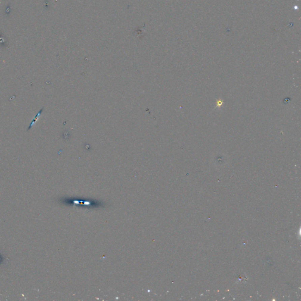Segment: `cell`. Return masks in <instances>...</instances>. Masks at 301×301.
<instances>
[{
	"label": "cell",
	"mask_w": 301,
	"mask_h": 301,
	"mask_svg": "<svg viewBox=\"0 0 301 301\" xmlns=\"http://www.w3.org/2000/svg\"><path fill=\"white\" fill-rule=\"evenodd\" d=\"M43 108H41V109L40 110V111L37 113V114L36 115L35 117V118H34V119L32 121V122H31V124H30V125H29L28 128L27 129V131H30V129H31V128L34 126V124L37 122V121L38 120V119H39V118H40V115H41V112H43Z\"/></svg>",
	"instance_id": "cell-1"
}]
</instances>
